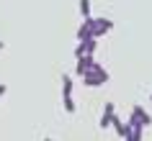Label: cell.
Masks as SVG:
<instances>
[{
    "instance_id": "6da1fadb",
    "label": "cell",
    "mask_w": 152,
    "mask_h": 141,
    "mask_svg": "<svg viewBox=\"0 0 152 141\" xmlns=\"http://www.w3.org/2000/svg\"><path fill=\"white\" fill-rule=\"evenodd\" d=\"M111 80V74L106 72V67H101V64H93L85 74H83V82H85V87H103L106 82Z\"/></svg>"
},
{
    "instance_id": "3957f363",
    "label": "cell",
    "mask_w": 152,
    "mask_h": 141,
    "mask_svg": "<svg viewBox=\"0 0 152 141\" xmlns=\"http://www.w3.org/2000/svg\"><path fill=\"white\" fill-rule=\"evenodd\" d=\"M150 123H152V116L142 108V105H134V108H132V116H129V121H126V126H129V128H134V126H144V128H147Z\"/></svg>"
},
{
    "instance_id": "5bb4252c",
    "label": "cell",
    "mask_w": 152,
    "mask_h": 141,
    "mask_svg": "<svg viewBox=\"0 0 152 141\" xmlns=\"http://www.w3.org/2000/svg\"><path fill=\"white\" fill-rule=\"evenodd\" d=\"M44 141H52V139H49V136H47V139H44Z\"/></svg>"
},
{
    "instance_id": "8fae6325",
    "label": "cell",
    "mask_w": 152,
    "mask_h": 141,
    "mask_svg": "<svg viewBox=\"0 0 152 141\" xmlns=\"http://www.w3.org/2000/svg\"><path fill=\"white\" fill-rule=\"evenodd\" d=\"M77 8H80L83 21H85V18H93V16H90V0H80V3H77Z\"/></svg>"
},
{
    "instance_id": "277c9868",
    "label": "cell",
    "mask_w": 152,
    "mask_h": 141,
    "mask_svg": "<svg viewBox=\"0 0 152 141\" xmlns=\"http://www.w3.org/2000/svg\"><path fill=\"white\" fill-rule=\"evenodd\" d=\"M98 33V23L96 18H85L80 23V28H77V41H88V39H96Z\"/></svg>"
},
{
    "instance_id": "8992f818",
    "label": "cell",
    "mask_w": 152,
    "mask_h": 141,
    "mask_svg": "<svg viewBox=\"0 0 152 141\" xmlns=\"http://www.w3.org/2000/svg\"><path fill=\"white\" fill-rule=\"evenodd\" d=\"M113 116H116V105H113V103H106L103 105V113H101V128H111V121H113Z\"/></svg>"
},
{
    "instance_id": "52a82bcc",
    "label": "cell",
    "mask_w": 152,
    "mask_h": 141,
    "mask_svg": "<svg viewBox=\"0 0 152 141\" xmlns=\"http://www.w3.org/2000/svg\"><path fill=\"white\" fill-rule=\"evenodd\" d=\"M96 41H98V39L77 41V49H75V59H77V56H85V54H93V51H96Z\"/></svg>"
},
{
    "instance_id": "7a4b0ae2",
    "label": "cell",
    "mask_w": 152,
    "mask_h": 141,
    "mask_svg": "<svg viewBox=\"0 0 152 141\" xmlns=\"http://www.w3.org/2000/svg\"><path fill=\"white\" fill-rule=\"evenodd\" d=\"M62 108H64V113H75V100H72V74H67L64 72L62 74Z\"/></svg>"
},
{
    "instance_id": "4fadbf2b",
    "label": "cell",
    "mask_w": 152,
    "mask_h": 141,
    "mask_svg": "<svg viewBox=\"0 0 152 141\" xmlns=\"http://www.w3.org/2000/svg\"><path fill=\"white\" fill-rule=\"evenodd\" d=\"M3 49H5V44H3V41H0V51H3Z\"/></svg>"
},
{
    "instance_id": "7c38bea8",
    "label": "cell",
    "mask_w": 152,
    "mask_h": 141,
    "mask_svg": "<svg viewBox=\"0 0 152 141\" xmlns=\"http://www.w3.org/2000/svg\"><path fill=\"white\" fill-rule=\"evenodd\" d=\"M5 93H8V85H0V98H3Z\"/></svg>"
},
{
    "instance_id": "30bf717a",
    "label": "cell",
    "mask_w": 152,
    "mask_h": 141,
    "mask_svg": "<svg viewBox=\"0 0 152 141\" xmlns=\"http://www.w3.org/2000/svg\"><path fill=\"white\" fill-rule=\"evenodd\" d=\"M142 131H144V126H134V128H129V136L124 141H142Z\"/></svg>"
},
{
    "instance_id": "ba28073f",
    "label": "cell",
    "mask_w": 152,
    "mask_h": 141,
    "mask_svg": "<svg viewBox=\"0 0 152 141\" xmlns=\"http://www.w3.org/2000/svg\"><path fill=\"white\" fill-rule=\"evenodd\" d=\"M96 23H98L96 39H101V36H106L108 31H113V21H111V18H96Z\"/></svg>"
},
{
    "instance_id": "9c48e42d",
    "label": "cell",
    "mask_w": 152,
    "mask_h": 141,
    "mask_svg": "<svg viewBox=\"0 0 152 141\" xmlns=\"http://www.w3.org/2000/svg\"><path fill=\"white\" fill-rule=\"evenodd\" d=\"M111 126H113V131H116V136H121V139H126V136H129V126H126V123H121L119 116H113Z\"/></svg>"
},
{
    "instance_id": "5b68a950",
    "label": "cell",
    "mask_w": 152,
    "mask_h": 141,
    "mask_svg": "<svg viewBox=\"0 0 152 141\" xmlns=\"http://www.w3.org/2000/svg\"><path fill=\"white\" fill-rule=\"evenodd\" d=\"M93 64H96V56H93V54L77 56V64H75V74H77V77H83V74H85V72H88Z\"/></svg>"
}]
</instances>
